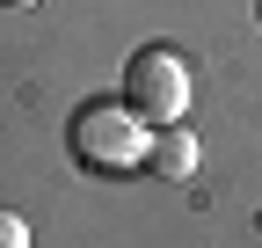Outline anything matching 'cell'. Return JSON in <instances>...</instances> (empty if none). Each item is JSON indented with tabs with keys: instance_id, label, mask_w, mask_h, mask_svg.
Wrapping results in <instances>:
<instances>
[{
	"instance_id": "obj_1",
	"label": "cell",
	"mask_w": 262,
	"mask_h": 248,
	"mask_svg": "<svg viewBox=\"0 0 262 248\" xmlns=\"http://www.w3.org/2000/svg\"><path fill=\"white\" fill-rule=\"evenodd\" d=\"M66 146H73V168H88V175H131V168H146L153 124L131 117V102H80L66 124Z\"/></svg>"
},
{
	"instance_id": "obj_2",
	"label": "cell",
	"mask_w": 262,
	"mask_h": 248,
	"mask_svg": "<svg viewBox=\"0 0 262 248\" xmlns=\"http://www.w3.org/2000/svg\"><path fill=\"white\" fill-rule=\"evenodd\" d=\"M124 102L139 124H182L189 110V58L175 44H146V51H131V66H124Z\"/></svg>"
},
{
	"instance_id": "obj_3",
	"label": "cell",
	"mask_w": 262,
	"mask_h": 248,
	"mask_svg": "<svg viewBox=\"0 0 262 248\" xmlns=\"http://www.w3.org/2000/svg\"><path fill=\"white\" fill-rule=\"evenodd\" d=\"M196 161H204V146H196L189 124H160L153 146H146V168H153L160 182H189V175H196Z\"/></svg>"
},
{
	"instance_id": "obj_4",
	"label": "cell",
	"mask_w": 262,
	"mask_h": 248,
	"mask_svg": "<svg viewBox=\"0 0 262 248\" xmlns=\"http://www.w3.org/2000/svg\"><path fill=\"white\" fill-rule=\"evenodd\" d=\"M0 248H29V219L15 204H0Z\"/></svg>"
},
{
	"instance_id": "obj_5",
	"label": "cell",
	"mask_w": 262,
	"mask_h": 248,
	"mask_svg": "<svg viewBox=\"0 0 262 248\" xmlns=\"http://www.w3.org/2000/svg\"><path fill=\"white\" fill-rule=\"evenodd\" d=\"M0 8H37V0H0Z\"/></svg>"
},
{
	"instance_id": "obj_6",
	"label": "cell",
	"mask_w": 262,
	"mask_h": 248,
	"mask_svg": "<svg viewBox=\"0 0 262 248\" xmlns=\"http://www.w3.org/2000/svg\"><path fill=\"white\" fill-rule=\"evenodd\" d=\"M255 22H262V0H255Z\"/></svg>"
}]
</instances>
